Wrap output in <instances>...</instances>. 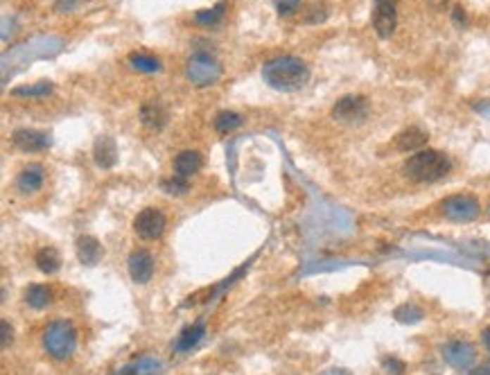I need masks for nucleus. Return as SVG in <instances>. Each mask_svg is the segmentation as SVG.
<instances>
[{
    "label": "nucleus",
    "mask_w": 490,
    "mask_h": 375,
    "mask_svg": "<svg viewBox=\"0 0 490 375\" xmlns=\"http://www.w3.org/2000/svg\"><path fill=\"white\" fill-rule=\"evenodd\" d=\"M394 317H396V321H398V324L413 326V324H418V321H422L425 312H422V307L413 305V303H402L400 307H396Z\"/></svg>",
    "instance_id": "nucleus-24"
},
{
    "label": "nucleus",
    "mask_w": 490,
    "mask_h": 375,
    "mask_svg": "<svg viewBox=\"0 0 490 375\" xmlns=\"http://www.w3.org/2000/svg\"><path fill=\"white\" fill-rule=\"evenodd\" d=\"M239 125H242V115L235 113V111H220L213 120V127H215L217 134H231Z\"/></svg>",
    "instance_id": "nucleus-23"
},
{
    "label": "nucleus",
    "mask_w": 490,
    "mask_h": 375,
    "mask_svg": "<svg viewBox=\"0 0 490 375\" xmlns=\"http://www.w3.org/2000/svg\"><path fill=\"white\" fill-rule=\"evenodd\" d=\"M186 77L190 84H194V87H199V89L213 87V84L222 80V63L217 61L211 52L199 50V52H194L186 63Z\"/></svg>",
    "instance_id": "nucleus-5"
},
{
    "label": "nucleus",
    "mask_w": 490,
    "mask_h": 375,
    "mask_svg": "<svg viewBox=\"0 0 490 375\" xmlns=\"http://www.w3.org/2000/svg\"><path fill=\"white\" fill-rule=\"evenodd\" d=\"M263 80L267 87L280 93H291L303 89L310 80V66L301 57L294 55H280L265 61L263 66Z\"/></svg>",
    "instance_id": "nucleus-1"
},
{
    "label": "nucleus",
    "mask_w": 490,
    "mask_h": 375,
    "mask_svg": "<svg viewBox=\"0 0 490 375\" xmlns=\"http://www.w3.org/2000/svg\"><path fill=\"white\" fill-rule=\"evenodd\" d=\"M113 375H136V369H134V364H132V367H125V369L115 371Z\"/></svg>",
    "instance_id": "nucleus-35"
},
{
    "label": "nucleus",
    "mask_w": 490,
    "mask_h": 375,
    "mask_svg": "<svg viewBox=\"0 0 490 375\" xmlns=\"http://www.w3.org/2000/svg\"><path fill=\"white\" fill-rule=\"evenodd\" d=\"M75 251H77V258L82 265L93 267L102 260L104 246L97 242V238H93V235H80L77 242H75Z\"/></svg>",
    "instance_id": "nucleus-16"
},
{
    "label": "nucleus",
    "mask_w": 490,
    "mask_h": 375,
    "mask_svg": "<svg viewBox=\"0 0 490 375\" xmlns=\"http://www.w3.org/2000/svg\"><path fill=\"white\" fill-rule=\"evenodd\" d=\"M93 160L97 167L111 170L118 163V145L111 136H100L93 145Z\"/></svg>",
    "instance_id": "nucleus-15"
},
{
    "label": "nucleus",
    "mask_w": 490,
    "mask_h": 375,
    "mask_svg": "<svg viewBox=\"0 0 490 375\" xmlns=\"http://www.w3.org/2000/svg\"><path fill=\"white\" fill-rule=\"evenodd\" d=\"M475 111H477L479 115H484V117H488V120H490V100L477 102V104H475Z\"/></svg>",
    "instance_id": "nucleus-32"
},
{
    "label": "nucleus",
    "mask_w": 490,
    "mask_h": 375,
    "mask_svg": "<svg viewBox=\"0 0 490 375\" xmlns=\"http://www.w3.org/2000/svg\"><path fill=\"white\" fill-rule=\"evenodd\" d=\"M321 375H351V373H348L346 369H330V371H325Z\"/></svg>",
    "instance_id": "nucleus-36"
},
{
    "label": "nucleus",
    "mask_w": 490,
    "mask_h": 375,
    "mask_svg": "<svg viewBox=\"0 0 490 375\" xmlns=\"http://www.w3.org/2000/svg\"><path fill=\"white\" fill-rule=\"evenodd\" d=\"M482 341H484V346H486V350L490 352V326L482 330Z\"/></svg>",
    "instance_id": "nucleus-34"
},
{
    "label": "nucleus",
    "mask_w": 490,
    "mask_h": 375,
    "mask_svg": "<svg viewBox=\"0 0 490 375\" xmlns=\"http://www.w3.org/2000/svg\"><path fill=\"white\" fill-rule=\"evenodd\" d=\"M168 227V220L163 215V210L154 208V206H147L138 212L134 217V233L138 235L140 240L151 242V240H158L163 233H165Z\"/></svg>",
    "instance_id": "nucleus-7"
},
{
    "label": "nucleus",
    "mask_w": 490,
    "mask_h": 375,
    "mask_svg": "<svg viewBox=\"0 0 490 375\" xmlns=\"http://www.w3.org/2000/svg\"><path fill=\"white\" fill-rule=\"evenodd\" d=\"M373 30L379 39H391L398 27V9L394 0H373Z\"/></svg>",
    "instance_id": "nucleus-9"
},
{
    "label": "nucleus",
    "mask_w": 490,
    "mask_h": 375,
    "mask_svg": "<svg viewBox=\"0 0 490 375\" xmlns=\"http://www.w3.org/2000/svg\"><path fill=\"white\" fill-rule=\"evenodd\" d=\"M429 3H432L434 7H439V9H441V7H445V5H448L450 0H429Z\"/></svg>",
    "instance_id": "nucleus-37"
},
{
    "label": "nucleus",
    "mask_w": 490,
    "mask_h": 375,
    "mask_svg": "<svg viewBox=\"0 0 490 375\" xmlns=\"http://www.w3.org/2000/svg\"><path fill=\"white\" fill-rule=\"evenodd\" d=\"M77 7V0H54V9L57 12H73Z\"/></svg>",
    "instance_id": "nucleus-31"
},
{
    "label": "nucleus",
    "mask_w": 490,
    "mask_h": 375,
    "mask_svg": "<svg viewBox=\"0 0 490 375\" xmlns=\"http://www.w3.org/2000/svg\"><path fill=\"white\" fill-rule=\"evenodd\" d=\"M429 141V134L420 129V127H407L402 129L396 138H394V149L400 154H413V152H420V149L427 147Z\"/></svg>",
    "instance_id": "nucleus-12"
},
{
    "label": "nucleus",
    "mask_w": 490,
    "mask_h": 375,
    "mask_svg": "<svg viewBox=\"0 0 490 375\" xmlns=\"http://www.w3.org/2000/svg\"><path fill=\"white\" fill-rule=\"evenodd\" d=\"M43 348L50 357L54 360H70L75 348H77V330L73 328L70 321L57 319L48 324V328L43 330Z\"/></svg>",
    "instance_id": "nucleus-3"
},
{
    "label": "nucleus",
    "mask_w": 490,
    "mask_h": 375,
    "mask_svg": "<svg viewBox=\"0 0 490 375\" xmlns=\"http://www.w3.org/2000/svg\"><path fill=\"white\" fill-rule=\"evenodd\" d=\"M161 190L168 192V195L181 197V195H188L190 184H188V179H181V177H177V174H172V177H168V179L161 181Z\"/></svg>",
    "instance_id": "nucleus-26"
},
{
    "label": "nucleus",
    "mask_w": 490,
    "mask_h": 375,
    "mask_svg": "<svg viewBox=\"0 0 490 375\" xmlns=\"http://www.w3.org/2000/svg\"><path fill=\"white\" fill-rule=\"evenodd\" d=\"M274 5H276V12L280 16H289L294 9L301 5V0H274Z\"/></svg>",
    "instance_id": "nucleus-29"
},
{
    "label": "nucleus",
    "mask_w": 490,
    "mask_h": 375,
    "mask_svg": "<svg viewBox=\"0 0 490 375\" xmlns=\"http://www.w3.org/2000/svg\"><path fill=\"white\" fill-rule=\"evenodd\" d=\"M52 84L50 82H39V84H30V87H16L12 89L14 98H46L52 93Z\"/></svg>",
    "instance_id": "nucleus-25"
},
{
    "label": "nucleus",
    "mask_w": 490,
    "mask_h": 375,
    "mask_svg": "<svg viewBox=\"0 0 490 375\" xmlns=\"http://www.w3.org/2000/svg\"><path fill=\"white\" fill-rule=\"evenodd\" d=\"M486 212H488V217H490V203H488V210Z\"/></svg>",
    "instance_id": "nucleus-38"
},
{
    "label": "nucleus",
    "mask_w": 490,
    "mask_h": 375,
    "mask_svg": "<svg viewBox=\"0 0 490 375\" xmlns=\"http://www.w3.org/2000/svg\"><path fill=\"white\" fill-rule=\"evenodd\" d=\"M12 145L25 154H37L48 149L52 145V138L48 132H39V129H16L12 134Z\"/></svg>",
    "instance_id": "nucleus-11"
},
{
    "label": "nucleus",
    "mask_w": 490,
    "mask_h": 375,
    "mask_svg": "<svg viewBox=\"0 0 490 375\" xmlns=\"http://www.w3.org/2000/svg\"><path fill=\"white\" fill-rule=\"evenodd\" d=\"M439 212L454 224H470L482 215V203L472 192H454L439 203Z\"/></svg>",
    "instance_id": "nucleus-4"
},
{
    "label": "nucleus",
    "mask_w": 490,
    "mask_h": 375,
    "mask_svg": "<svg viewBox=\"0 0 490 375\" xmlns=\"http://www.w3.org/2000/svg\"><path fill=\"white\" fill-rule=\"evenodd\" d=\"M441 355L452 369L467 371V369H472V364L477 360V350L470 341H465V339H450L443 344Z\"/></svg>",
    "instance_id": "nucleus-8"
},
{
    "label": "nucleus",
    "mask_w": 490,
    "mask_h": 375,
    "mask_svg": "<svg viewBox=\"0 0 490 375\" xmlns=\"http://www.w3.org/2000/svg\"><path fill=\"white\" fill-rule=\"evenodd\" d=\"M34 265H37V269H39L41 274L52 276V274L59 272V267H61V255H59L57 249H54V246H41V249L34 253Z\"/></svg>",
    "instance_id": "nucleus-19"
},
{
    "label": "nucleus",
    "mask_w": 490,
    "mask_h": 375,
    "mask_svg": "<svg viewBox=\"0 0 490 375\" xmlns=\"http://www.w3.org/2000/svg\"><path fill=\"white\" fill-rule=\"evenodd\" d=\"M25 303L32 307V310H46L50 303H52V289L48 285H30L25 289Z\"/></svg>",
    "instance_id": "nucleus-20"
},
{
    "label": "nucleus",
    "mask_w": 490,
    "mask_h": 375,
    "mask_svg": "<svg viewBox=\"0 0 490 375\" xmlns=\"http://www.w3.org/2000/svg\"><path fill=\"white\" fill-rule=\"evenodd\" d=\"M465 375H490V362H484V364H479V367L470 369Z\"/></svg>",
    "instance_id": "nucleus-33"
},
{
    "label": "nucleus",
    "mask_w": 490,
    "mask_h": 375,
    "mask_svg": "<svg viewBox=\"0 0 490 375\" xmlns=\"http://www.w3.org/2000/svg\"><path fill=\"white\" fill-rule=\"evenodd\" d=\"M452 172V158L441 152V149L425 147L420 152L409 154V158L402 165L405 174L411 184H436Z\"/></svg>",
    "instance_id": "nucleus-2"
},
{
    "label": "nucleus",
    "mask_w": 490,
    "mask_h": 375,
    "mask_svg": "<svg viewBox=\"0 0 490 375\" xmlns=\"http://www.w3.org/2000/svg\"><path fill=\"white\" fill-rule=\"evenodd\" d=\"M224 14H226V3L220 0V3L211 9H199V12H194V23L201 27H217L224 20Z\"/></svg>",
    "instance_id": "nucleus-21"
},
{
    "label": "nucleus",
    "mask_w": 490,
    "mask_h": 375,
    "mask_svg": "<svg viewBox=\"0 0 490 375\" xmlns=\"http://www.w3.org/2000/svg\"><path fill=\"white\" fill-rule=\"evenodd\" d=\"M140 122H143L147 129H163L168 122V111L165 106H163L161 102H149V104H143V109H140Z\"/></svg>",
    "instance_id": "nucleus-18"
},
{
    "label": "nucleus",
    "mask_w": 490,
    "mask_h": 375,
    "mask_svg": "<svg viewBox=\"0 0 490 375\" xmlns=\"http://www.w3.org/2000/svg\"><path fill=\"white\" fill-rule=\"evenodd\" d=\"M127 269L132 281L138 285H145L151 281L154 276V255H151L147 249H134L129 253V260H127Z\"/></svg>",
    "instance_id": "nucleus-10"
},
{
    "label": "nucleus",
    "mask_w": 490,
    "mask_h": 375,
    "mask_svg": "<svg viewBox=\"0 0 490 375\" xmlns=\"http://www.w3.org/2000/svg\"><path fill=\"white\" fill-rule=\"evenodd\" d=\"M174 174L181 179H192L194 174H199V170L203 167V156L197 149H181V152L174 156Z\"/></svg>",
    "instance_id": "nucleus-14"
},
{
    "label": "nucleus",
    "mask_w": 490,
    "mask_h": 375,
    "mask_svg": "<svg viewBox=\"0 0 490 375\" xmlns=\"http://www.w3.org/2000/svg\"><path fill=\"white\" fill-rule=\"evenodd\" d=\"M129 61V66H132L134 70L138 72H158L163 66H161V61L156 57H151V55H145V52H132V55L127 57Z\"/></svg>",
    "instance_id": "nucleus-22"
},
{
    "label": "nucleus",
    "mask_w": 490,
    "mask_h": 375,
    "mask_svg": "<svg viewBox=\"0 0 490 375\" xmlns=\"http://www.w3.org/2000/svg\"><path fill=\"white\" fill-rule=\"evenodd\" d=\"M43 181H46V170H43V165L30 163V165H25L18 172V177H16V190L20 192V195L32 197V195H37V192L43 188Z\"/></svg>",
    "instance_id": "nucleus-13"
},
{
    "label": "nucleus",
    "mask_w": 490,
    "mask_h": 375,
    "mask_svg": "<svg viewBox=\"0 0 490 375\" xmlns=\"http://www.w3.org/2000/svg\"><path fill=\"white\" fill-rule=\"evenodd\" d=\"M134 369H136V375H149V373H156L161 369V362L154 357H140L134 364Z\"/></svg>",
    "instance_id": "nucleus-27"
},
{
    "label": "nucleus",
    "mask_w": 490,
    "mask_h": 375,
    "mask_svg": "<svg viewBox=\"0 0 490 375\" xmlns=\"http://www.w3.org/2000/svg\"><path fill=\"white\" fill-rule=\"evenodd\" d=\"M382 369L389 375H402V373H405V369H407V364L402 362V360H398V357H394V355H387L382 360Z\"/></svg>",
    "instance_id": "nucleus-28"
},
{
    "label": "nucleus",
    "mask_w": 490,
    "mask_h": 375,
    "mask_svg": "<svg viewBox=\"0 0 490 375\" xmlns=\"http://www.w3.org/2000/svg\"><path fill=\"white\" fill-rule=\"evenodd\" d=\"M203 335H206L203 321H197V324H192V326L183 328V330L179 332V337L174 339L172 348L177 350V352H190L192 348L199 346V341L203 339Z\"/></svg>",
    "instance_id": "nucleus-17"
},
{
    "label": "nucleus",
    "mask_w": 490,
    "mask_h": 375,
    "mask_svg": "<svg viewBox=\"0 0 490 375\" xmlns=\"http://www.w3.org/2000/svg\"><path fill=\"white\" fill-rule=\"evenodd\" d=\"M0 328H3V341H0V346L7 348L9 344H12V339H14V330H12V326H9L5 319H3V324H0Z\"/></svg>",
    "instance_id": "nucleus-30"
},
{
    "label": "nucleus",
    "mask_w": 490,
    "mask_h": 375,
    "mask_svg": "<svg viewBox=\"0 0 490 375\" xmlns=\"http://www.w3.org/2000/svg\"><path fill=\"white\" fill-rule=\"evenodd\" d=\"M330 115H332V120L341 122V125H362L366 117L371 115V102H368L366 95L348 93L334 102Z\"/></svg>",
    "instance_id": "nucleus-6"
}]
</instances>
